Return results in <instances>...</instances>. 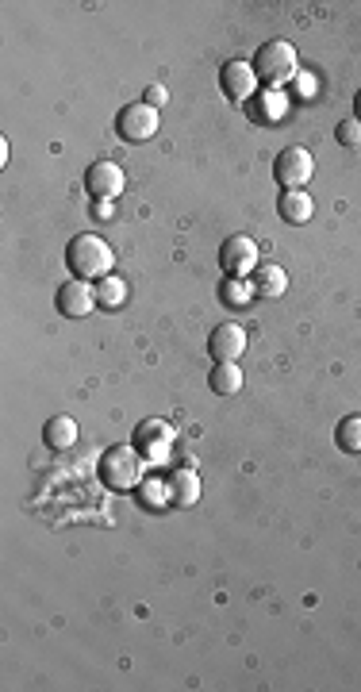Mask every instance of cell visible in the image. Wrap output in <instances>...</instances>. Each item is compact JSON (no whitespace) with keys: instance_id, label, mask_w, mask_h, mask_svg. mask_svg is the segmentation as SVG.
<instances>
[{"instance_id":"4fadbf2b","label":"cell","mask_w":361,"mask_h":692,"mask_svg":"<svg viewBox=\"0 0 361 692\" xmlns=\"http://www.w3.org/2000/svg\"><path fill=\"white\" fill-rule=\"evenodd\" d=\"M285 289H289V273L281 270L277 262H265V266L254 270V293H258V297L277 300V297H285Z\"/></svg>"},{"instance_id":"ba28073f","label":"cell","mask_w":361,"mask_h":692,"mask_svg":"<svg viewBox=\"0 0 361 692\" xmlns=\"http://www.w3.org/2000/svg\"><path fill=\"white\" fill-rule=\"evenodd\" d=\"M254 85H258V74H254V66H246L242 58H231V62L219 70V89H223V97L235 100V104L254 97Z\"/></svg>"},{"instance_id":"30bf717a","label":"cell","mask_w":361,"mask_h":692,"mask_svg":"<svg viewBox=\"0 0 361 692\" xmlns=\"http://www.w3.org/2000/svg\"><path fill=\"white\" fill-rule=\"evenodd\" d=\"M242 350H246V331H242L239 323H219V327H212V335H208V354H212L216 362H239Z\"/></svg>"},{"instance_id":"9c48e42d","label":"cell","mask_w":361,"mask_h":692,"mask_svg":"<svg viewBox=\"0 0 361 692\" xmlns=\"http://www.w3.org/2000/svg\"><path fill=\"white\" fill-rule=\"evenodd\" d=\"M85 193L93 200H116L123 193V170L116 162H93L85 170Z\"/></svg>"},{"instance_id":"5bb4252c","label":"cell","mask_w":361,"mask_h":692,"mask_svg":"<svg viewBox=\"0 0 361 692\" xmlns=\"http://www.w3.org/2000/svg\"><path fill=\"white\" fill-rule=\"evenodd\" d=\"M169 500L177 508H193L196 500H200V477H196V470L169 473Z\"/></svg>"},{"instance_id":"8992f818","label":"cell","mask_w":361,"mask_h":692,"mask_svg":"<svg viewBox=\"0 0 361 692\" xmlns=\"http://www.w3.org/2000/svg\"><path fill=\"white\" fill-rule=\"evenodd\" d=\"M219 270L227 277H246L250 270H258V247L250 235H227L219 247Z\"/></svg>"},{"instance_id":"6da1fadb","label":"cell","mask_w":361,"mask_h":692,"mask_svg":"<svg viewBox=\"0 0 361 692\" xmlns=\"http://www.w3.org/2000/svg\"><path fill=\"white\" fill-rule=\"evenodd\" d=\"M66 262H70L73 277L93 281V277H108L112 262H116V254H112V247H108L100 235L81 231V235H73L70 247H66Z\"/></svg>"},{"instance_id":"9a60e30c","label":"cell","mask_w":361,"mask_h":692,"mask_svg":"<svg viewBox=\"0 0 361 692\" xmlns=\"http://www.w3.org/2000/svg\"><path fill=\"white\" fill-rule=\"evenodd\" d=\"M43 443L50 450H70L77 443V423H73V416H50L47 427H43Z\"/></svg>"},{"instance_id":"7c38bea8","label":"cell","mask_w":361,"mask_h":692,"mask_svg":"<svg viewBox=\"0 0 361 692\" xmlns=\"http://www.w3.org/2000/svg\"><path fill=\"white\" fill-rule=\"evenodd\" d=\"M173 439H177V435H173V427H169V423H162V420H146V423H139V427H135V443L143 446V450H150L154 458H162Z\"/></svg>"},{"instance_id":"2e32d148","label":"cell","mask_w":361,"mask_h":692,"mask_svg":"<svg viewBox=\"0 0 361 692\" xmlns=\"http://www.w3.org/2000/svg\"><path fill=\"white\" fill-rule=\"evenodd\" d=\"M208 385L219 396H235L242 389V370L235 362H216V370L208 373Z\"/></svg>"},{"instance_id":"ac0fdd59","label":"cell","mask_w":361,"mask_h":692,"mask_svg":"<svg viewBox=\"0 0 361 692\" xmlns=\"http://www.w3.org/2000/svg\"><path fill=\"white\" fill-rule=\"evenodd\" d=\"M97 300H100V304H108V308H116V304H123V300H127V285H123L120 277H100Z\"/></svg>"},{"instance_id":"277c9868","label":"cell","mask_w":361,"mask_h":692,"mask_svg":"<svg viewBox=\"0 0 361 692\" xmlns=\"http://www.w3.org/2000/svg\"><path fill=\"white\" fill-rule=\"evenodd\" d=\"M116 131L127 143H146L158 135V108H150L146 100H135V104H123L120 116H116Z\"/></svg>"},{"instance_id":"44dd1931","label":"cell","mask_w":361,"mask_h":692,"mask_svg":"<svg viewBox=\"0 0 361 692\" xmlns=\"http://www.w3.org/2000/svg\"><path fill=\"white\" fill-rule=\"evenodd\" d=\"M354 112H358L354 120H358V124H361V89H358V97H354Z\"/></svg>"},{"instance_id":"3957f363","label":"cell","mask_w":361,"mask_h":692,"mask_svg":"<svg viewBox=\"0 0 361 692\" xmlns=\"http://www.w3.org/2000/svg\"><path fill=\"white\" fill-rule=\"evenodd\" d=\"M139 473H143V462H139L135 446H112V450H104L100 477H104L108 489H131V485H139Z\"/></svg>"},{"instance_id":"7a4b0ae2","label":"cell","mask_w":361,"mask_h":692,"mask_svg":"<svg viewBox=\"0 0 361 692\" xmlns=\"http://www.w3.org/2000/svg\"><path fill=\"white\" fill-rule=\"evenodd\" d=\"M250 66H254L258 81H265L269 89H281V85H289L292 77H296V70H300V62H296V50H292V43H285V39H269V43H262Z\"/></svg>"},{"instance_id":"d6986e66","label":"cell","mask_w":361,"mask_h":692,"mask_svg":"<svg viewBox=\"0 0 361 692\" xmlns=\"http://www.w3.org/2000/svg\"><path fill=\"white\" fill-rule=\"evenodd\" d=\"M335 139L342 147H361V124L358 120H342V124L335 127Z\"/></svg>"},{"instance_id":"ffe728a7","label":"cell","mask_w":361,"mask_h":692,"mask_svg":"<svg viewBox=\"0 0 361 692\" xmlns=\"http://www.w3.org/2000/svg\"><path fill=\"white\" fill-rule=\"evenodd\" d=\"M143 100L150 104V108H162V104H166V89H162V85H150Z\"/></svg>"},{"instance_id":"e0dca14e","label":"cell","mask_w":361,"mask_h":692,"mask_svg":"<svg viewBox=\"0 0 361 692\" xmlns=\"http://www.w3.org/2000/svg\"><path fill=\"white\" fill-rule=\"evenodd\" d=\"M335 443L342 446L346 454H361V416H346V420H338Z\"/></svg>"},{"instance_id":"8fae6325","label":"cell","mask_w":361,"mask_h":692,"mask_svg":"<svg viewBox=\"0 0 361 692\" xmlns=\"http://www.w3.org/2000/svg\"><path fill=\"white\" fill-rule=\"evenodd\" d=\"M312 212H315V200L308 197L304 189H285L281 200H277V216H281L285 223H292V227L308 223L312 220Z\"/></svg>"},{"instance_id":"52a82bcc","label":"cell","mask_w":361,"mask_h":692,"mask_svg":"<svg viewBox=\"0 0 361 692\" xmlns=\"http://www.w3.org/2000/svg\"><path fill=\"white\" fill-rule=\"evenodd\" d=\"M54 304H58L62 316H70V320H85V316L93 312V304H97V289H93L89 281L73 277V281H66V285L58 289Z\"/></svg>"},{"instance_id":"5b68a950","label":"cell","mask_w":361,"mask_h":692,"mask_svg":"<svg viewBox=\"0 0 361 692\" xmlns=\"http://www.w3.org/2000/svg\"><path fill=\"white\" fill-rule=\"evenodd\" d=\"M312 173L315 162L304 147H285L277 154V162H273V177H277L281 189H304L312 181Z\"/></svg>"}]
</instances>
